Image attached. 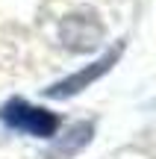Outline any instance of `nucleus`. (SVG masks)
Segmentation results:
<instances>
[{"instance_id":"obj_1","label":"nucleus","mask_w":156,"mask_h":159,"mask_svg":"<svg viewBox=\"0 0 156 159\" xmlns=\"http://www.w3.org/2000/svg\"><path fill=\"white\" fill-rule=\"evenodd\" d=\"M0 121L9 130L27 133V136H35V139H50L59 130V118L53 112H47L41 106H29L21 97H15V100L0 106Z\"/></svg>"},{"instance_id":"obj_2","label":"nucleus","mask_w":156,"mask_h":159,"mask_svg":"<svg viewBox=\"0 0 156 159\" xmlns=\"http://www.w3.org/2000/svg\"><path fill=\"white\" fill-rule=\"evenodd\" d=\"M121 53H124V41H118V44L112 47L109 53H103V56H100L97 62L86 65L82 71H77V74L65 77L62 83H56V85H50V89H44V94H47V97H53V100H62V97H74L77 91L88 89V85H91L94 80H100V77H103L106 71H109L112 65H115L118 59H121Z\"/></svg>"},{"instance_id":"obj_3","label":"nucleus","mask_w":156,"mask_h":159,"mask_svg":"<svg viewBox=\"0 0 156 159\" xmlns=\"http://www.w3.org/2000/svg\"><path fill=\"white\" fill-rule=\"evenodd\" d=\"M88 139H91V124H77L74 130L68 133V139H65V142H59V150H62V153H71V150L82 148Z\"/></svg>"}]
</instances>
